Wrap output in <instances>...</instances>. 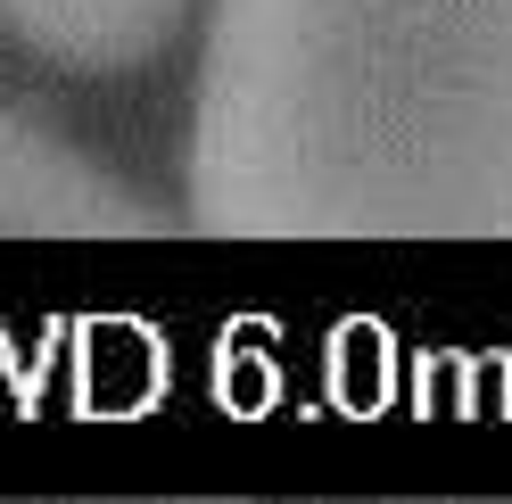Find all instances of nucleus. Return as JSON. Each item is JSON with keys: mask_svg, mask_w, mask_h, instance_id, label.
I'll list each match as a JSON object with an SVG mask.
<instances>
[{"mask_svg": "<svg viewBox=\"0 0 512 504\" xmlns=\"http://www.w3.org/2000/svg\"><path fill=\"white\" fill-rule=\"evenodd\" d=\"M199 240H512V0H207Z\"/></svg>", "mask_w": 512, "mask_h": 504, "instance_id": "obj_1", "label": "nucleus"}, {"mask_svg": "<svg viewBox=\"0 0 512 504\" xmlns=\"http://www.w3.org/2000/svg\"><path fill=\"white\" fill-rule=\"evenodd\" d=\"M0 240H166V215L50 124L0 108Z\"/></svg>", "mask_w": 512, "mask_h": 504, "instance_id": "obj_2", "label": "nucleus"}, {"mask_svg": "<svg viewBox=\"0 0 512 504\" xmlns=\"http://www.w3.org/2000/svg\"><path fill=\"white\" fill-rule=\"evenodd\" d=\"M190 0H0V34L25 58L67 75H124L149 67L182 34Z\"/></svg>", "mask_w": 512, "mask_h": 504, "instance_id": "obj_3", "label": "nucleus"}]
</instances>
